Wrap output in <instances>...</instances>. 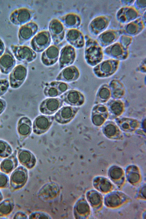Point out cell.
<instances>
[{
	"instance_id": "6da1fadb",
	"label": "cell",
	"mask_w": 146,
	"mask_h": 219,
	"mask_svg": "<svg viewBox=\"0 0 146 219\" xmlns=\"http://www.w3.org/2000/svg\"><path fill=\"white\" fill-rule=\"evenodd\" d=\"M84 38V59L89 65L94 67L103 60V48L96 39L88 35H85Z\"/></svg>"
},
{
	"instance_id": "7a4b0ae2",
	"label": "cell",
	"mask_w": 146,
	"mask_h": 219,
	"mask_svg": "<svg viewBox=\"0 0 146 219\" xmlns=\"http://www.w3.org/2000/svg\"><path fill=\"white\" fill-rule=\"evenodd\" d=\"M120 62L121 61L112 58L102 60L94 67L93 72L99 78L110 77L118 70Z\"/></svg>"
},
{
	"instance_id": "3957f363",
	"label": "cell",
	"mask_w": 146,
	"mask_h": 219,
	"mask_svg": "<svg viewBox=\"0 0 146 219\" xmlns=\"http://www.w3.org/2000/svg\"><path fill=\"white\" fill-rule=\"evenodd\" d=\"M112 19L108 15L98 16L93 18L89 23L88 29L90 33L94 36H97L107 30Z\"/></svg>"
},
{
	"instance_id": "277c9868",
	"label": "cell",
	"mask_w": 146,
	"mask_h": 219,
	"mask_svg": "<svg viewBox=\"0 0 146 219\" xmlns=\"http://www.w3.org/2000/svg\"><path fill=\"white\" fill-rule=\"evenodd\" d=\"M28 178L27 170L20 166L12 173L9 180L10 190L14 192L22 188L26 183Z\"/></svg>"
},
{
	"instance_id": "5b68a950",
	"label": "cell",
	"mask_w": 146,
	"mask_h": 219,
	"mask_svg": "<svg viewBox=\"0 0 146 219\" xmlns=\"http://www.w3.org/2000/svg\"><path fill=\"white\" fill-rule=\"evenodd\" d=\"M10 48L16 58L25 64L33 61L37 57L36 52L27 46L12 44Z\"/></svg>"
},
{
	"instance_id": "8992f818",
	"label": "cell",
	"mask_w": 146,
	"mask_h": 219,
	"mask_svg": "<svg viewBox=\"0 0 146 219\" xmlns=\"http://www.w3.org/2000/svg\"><path fill=\"white\" fill-rule=\"evenodd\" d=\"M27 73L26 64H20L16 66L9 76V84L11 88L17 89L20 87L25 82Z\"/></svg>"
},
{
	"instance_id": "52a82bcc",
	"label": "cell",
	"mask_w": 146,
	"mask_h": 219,
	"mask_svg": "<svg viewBox=\"0 0 146 219\" xmlns=\"http://www.w3.org/2000/svg\"><path fill=\"white\" fill-rule=\"evenodd\" d=\"M35 12L27 7H23L13 11L9 16V20L13 25L22 26L29 22L35 15Z\"/></svg>"
},
{
	"instance_id": "ba28073f",
	"label": "cell",
	"mask_w": 146,
	"mask_h": 219,
	"mask_svg": "<svg viewBox=\"0 0 146 219\" xmlns=\"http://www.w3.org/2000/svg\"><path fill=\"white\" fill-rule=\"evenodd\" d=\"M51 42L49 31L44 30L39 32L33 37L30 42V45L35 52H41L49 46Z\"/></svg>"
},
{
	"instance_id": "9c48e42d",
	"label": "cell",
	"mask_w": 146,
	"mask_h": 219,
	"mask_svg": "<svg viewBox=\"0 0 146 219\" xmlns=\"http://www.w3.org/2000/svg\"><path fill=\"white\" fill-rule=\"evenodd\" d=\"M142 15L133 5L123 6L117 11L115 18L118 22L125 25L141 17Z\"/></svg>"
},
{
	"instance_id": "30bf717a",
	"label": "cell",
	"mask_w": 146,
	"mask_h": 219,
	"mask_svg": "<svg viewBox=\"0 0 146 219\" xmlns=\"http://www.w3.org/2000/svg\"><path fill=\"white\" fill-rule=\"evenodd\" d=\"M104 54L120 61L125 60L129 57V49L124 47L118 42H116L103 49Z\"/></svg>"
},
{
	"instance_id": "8fae6325",
	"label": "cell",
	"mask_w": 146,
	"mask_h": 219,
	"mask_svg": "<svg viewBox=\"0 0 146 219\" xmlns=\"http://www.w3.org/2000/svg\"><path fill=\"white\" fill-rule=\"evenodd\" d=\"M48 29L54 44L58 45L62 41L65 36L64 26L58 19L54 18L49 23Z\"/></svg>"
},
{
	"instance_id": "7c38bea8",
	"label": "cell",
	"mask_w": 146,
	"mask_h": 219,
	"mask_svg": "<svg viewBox=\"0 0 146 219\" xmlns=\"http://www.w3.org/2000/svg\"><path fill=\"white\" fill-rule=\"evenodd\" d=\"M122 34L121 29H107L98 36L96 40L104 49L117 42Z\"/></svg>"
},
{
	"instance_id": "4fadbf2b",
	"label": "cell",
	"mask_w": 146,
	"mask_h": 219,
	"mask_svg": "<svg viewBox=\"0 0 146 219\" xmlns=\"http://www.w3.org/2000/svg\"><path fill=\"white\" fill-rule=\"evenodd\" d=\"M76 57L75 48L70 44H66L61 50L58 60L59 68L61 69L70 66L74 62Z\"/></svg>"
},
{
	"instance_id": "5bb4252c",
	"label": "cell",
	"mask_w": 146,
	"mask_h": 219,
	"mask_svg": "<svg viewBox=\"0 0 146 219\" xmlns=\"http://www.w3.org/2000/svg\"><path fill=\"white\" fill-rule=\"evenodd\" d=\"M38 29V25L34 22L30 21L21 26L18 33L19 44L22 45L33 37Z\"/></svg>"
},
{
	"instance_id": "9a60e30c",
	"label": "cell",
	"mask_w": 146,
	"mask_h": 219,
	"mask_svg": "<svg viewBox=\"0 0 146 219\" xmlns=\"http://www.w3.org/2000/svg\"><path fill=\"white\" fill-rule=\"evenodd\" d=\"M63 102L59 98H49L42 101L39 106V110L42 113L52 115L62 106Z\"/></svg>"
},
{
	"instance_id": "2e32d148",
	"label": "cell",
	"mask_w": 146,
	"mask_h": 219,
	"mask_svg": "<svg viewBox=\"0 0 146 219\" xmlns=\"http://www.w3.org/2000/svg\"><path fill=\"white\" fill-rule=\"evenodd\" d=\"M60 98L63 102L71 106H79L83 105L85 97L80 91L75 89H70L61 95Z\"/></svg>"
},
{
	"instance_id": "e0dca14e",
	"label": "cell",
	"mask_w": 146,
	"mask_h": 219,
	"mask_svg": "<svg viewBox=\"0 0 146 219\" xmlns=\"http://www.w3.org/2000/svg\"><path fill=\"white\" fill-rule=\"evenodd\" d=\"M60 52V48L58 45L52 44L49 46L41 54L42 63L46 66L54 65L58 59Z\"/></svg>"
},
{
	"instance_id": "ac0fdd59",
	"label": "cell",
	"mask_w": 146,
	"mask_h": 219,
	"mask_svg": "<svg viewBox=\"0 0 146 219\" xmlns=\"http://www.w3.org/2000/svg\"><path fill=\"white\" fill-rule=\"evenodd\" d=\"M146 27V22L141 16L127 24L124 25L121 29L122 34H126L133 37L141 33Z\"/></svg>"
},
{
	"instance_id": "d6986e66",
	"label": "cell",
	"mask_w": 146,
	"mask_h": 219,
	"mask_svg": "<svg viewBox=\"0 0 146 219\" xmlns=\"http://www.w3.org/2000/svg\"><path fill=\"white\" fill-rule=\"evenodd\" d=\"M32 125L31 119L27 116H23L19 119L16 129L19 144L22 143L30 135Z\"/></svg>"
},
{
	"instance_id": "ffe728a7",
	"label": "cell",
	"mask_w": 146,
	"mask_h": 219,
	"mask_svg": "<svg viewBox=\"0 0 146 219\" xmlns=\"http://www.w3.org/2000/svg\"><path fill=\"white\" fill-rule=\"evenodd\" d=\"M65 36L67 41L74 48L80 49L85 45L84 36L81 31L77 29H68Z\"/></svg>"
},
{
	"instance_id": "44dd1931",
	"label": "cell",
	"mask_w": 146,
	"mask_h": 219,
	"mask_svg": "<svg viewBox=\"0 0 146 219\" xmlns=\"http://www.w3.org/2000/svg\"><path fill=\"white\" fill-rule=\"evenodd\" d=\"M80 75L78 68L74 65L66 67L59 73L56 78V81L71 82L77 80Z\"/></svg>"
},
{
	"instance_id": "7402d4cb",
	"label": "cell",
	"mask_w": 146,
	"mask_h": 219,
	"mask_svg": "<svg viewBox=\"0 0 146 219\" xmlns=\"http://www.w3.org/2000/svg\"><path fill=\"white\" fill-rule=\"evenodd\" d=\"M16 60L11 51L7 48L0 57V70L4 74H9L15 67Z\"/></svg>"
},
{
	"instance_id": "603a6c76",
	"label": "cell",
	"mask_w": 146,
	"mask_h": 219,
	"mask_svg": "<svg viewBox=\"0 0 146 219\" xmlns=\"http://www.w3.org/2000/svg\"><path fill=\"white\" fill-rule=\"evenodd\" d=\"M54 117L41 115L38 116L33 124V131L35 134H41L46 132L51 126Z\"/></svg>"
},
{
	"instance_id": "cb8c5ba5",
	"label": "cell",
	"mask_w": 146,
	"mask_h": 219,
	"mask_svg": "<svg viewBox=\"0 0 146 219\" xmlns=\"http://www.w3.org/2000/svg\"><path fill=\"white\" fill-rule=\"evenodd\" d=\"M78 110V108L75 107L64 106L56 113L54 118L56 121L60 123H68L75 117Z\"/></svg>"
},
{
	"instance_id": "d4e9b609",
	"label": "cell",
	"mask_w": 146,
	"mask_h": 219,
	"mask_svg": "<svg viewBox=\"0 0 146 219\" xmlns=\"http://www.w3.org/2000/svg\"><path fill=\"white\" fill-rule=\"evenodd\" d=\"M64 27L68 29H77L80 26L82 20L78 14L73 13L66 14L59 17L58 19Z\"/></svg>"
},
{
	"instance_id": "484cf974",
	"label": "cell",
	"mask_w": 146,
	"mask_h": 219,
	"mask_svg": "<svg viewBox=\"0 0 146 219\" xmlns=\"http://www.w3.org/2000/svg\"><path fill=\"white\" fill-rule=\"evenodd\" d=\"M17 157L19 163L28 169L32 168L35 164L36 159L34 156L27 150L18 149Z\"/></svg>"
},
{
	"instance_id": "4316f807",
	"label": "cell",
	"mask_w": 146,
	"mask_h": 219,
	"mask_svg": "<svg viewBox=\"0 0 146 219\" xmlns=\"http://www.w3.org/2000/svg\"><path fill=\"white\" fill-rule=\"evenodd\" d=\"M17 150L14 152L8 157L3 160L0 164L1 171L6 174H9L14 170L18 164L17 157Z\"/></svg>"
},
{
	"instance_id": "83f0119b",
	"label": "cell",
	"mask_w": 146,
	"mask_h": 219,
	"mask_svg": "<svg viewBox=\"0 0 146 219\" xmlns=\"http://www.w3.org/2000/svg\"><path fill=\"white\" fill-rule=\"evenodd\" d=\"M110 88L114 98H120L125 94V90L123 85L119 80H113L111 81Z\"/></svg>"
},
{
	"instance_id": "f1b7e54d",
	"label": "cell",
	"mask_w": 146,
	"mask_h": 219,
	"mask_svg": "<svg viewBox=\"0 0 146 219\" xmlns=\"http://www.w3.org/2000/svg\"><path fill=\"white\" fill-rule=\"evenodd\" d=\"M15 206L13 199L8 198L0 203V218L7 216L13 211Z\"/></svg>"
},
{
	"instance_id": "f546056e",
	"label": "cell",
	"mask_w": 146,
	"mask_h": 219,
	"mask_svg": "<svg viewBox=\"0 0 146 219\" xmlns=\"http://www.w3.org/2000/svg\"><path fill=\"white\" fill-rule=\"evenodd\" d=\"M111 96L110 88L108 85L105 84L102 85L98 89L96 98H98L101 101L105 102L109 100Z\"/></svg>"
},
{
	"instance_id": "4dcf8cb0",
	"label": "cell",
	"mask_w": 146,
	"mask_h": 219,
	"mask_svg": "<svg viewBox=\"0 0 146 219\" xmlns=\"http://www.w3.org/2000/svg\"><path fill=\"white\" fill-rule=\"evenodd\" d=\"M11 145L7 142L0 139V157L5 158L10 156L13 153Z\"/></svg>"
},
{
	"instance_id": "1f68e13d",
	"label": "cell",
	"mask_w": 146,
	"mask_h": 219,
	"mask_svg": "<svg viewBox=\"0 0 146 219\" xmlns=\"http://www.w3.org/2000/svg\"><path fill=\"white\" fill-rule=\"evenodd\" d=\"M43 93L45 96L48 98H56L61 95L57 88L50 82L44 87Z\"/></svg>"
},
{
	"instance_id": "d6a6232c",
	"label": "cell",
	"mask_w": 146,
	"mask_h": 219,
	"mask_svg": "<svg viewBox=\"0 0 146 219\" xmlns=\"http://www.w3.org/2000/svg\"><path fill=\"white\" fill-rule=\"evenodd\" d=\"M50 82L57 88L61 95L71 88L68 84L63 82L56 81Z\"/></svg>"
},
{
	"instance_id": "836d02e7",
	"label": "cell",
	"mask_w": 146,
	"mask_h": 219,
	"mask_svg": "<svg viewBox=\"0 0 146 219\" xmlns=\"http://www.w3.org/2000/svg\"><path fill=\"white\" fill-rule=\"evenodd\" d=\"M121 202L119 196L115 194L110 195L106 200V203L107 205L111 207H115L119 205L120 204Z\"/></svg>"
},
{
	"instance_id": "e575fe53",
	"label": "cell",
	"mask_w": 146,
	"mask_h": 219,
	"mask_svg": "<svg viewBox=\"0 0 146 219\" xmlns=\"http://www.w3.org/2000/svg\"><path fill=\"white\" fill-rule=\"evenodd\" d=\"M133 37L124 34H122L119 38L118 42L125 48L129 49V46L132 44Z\"/></svg>"
},
{
	"instance_id": "d590c367",
	"label": "cell",
	"mask_w": 146,
	"mask_h": 219,
	"mask_svg": "<svg viewBox=\"0 0 146 219\" xmlns=\"http://www.w3.org/2000/svg\"><path fill=\"white\" fill-rule=\"evenodd\" d=\"M111 109L114 114L116 115H120L123 111L122 103L120 101H115L112 104Z\"/></svg>"
},
{
	"instance_id": "8d00e7d4",
	"label": "cell",
	"mask_w": 146,
	"mask_h": 219,
	"mask_svg": "<svg viewBox=\"0 0 146 219\" xmlns=\"http://www.w3.org/2000/svg\"><path fill=\"white\" fill-rule=\"evenodd\" d=\"M133 6L142 15L146 12V0H135Z\"/></svg>"
},
{
	"instance_id": "74e56055",
	"label": "cell",
	"mask_w": 146,
	"mask_h": 219,
	"mask_svg": "<svg viewBox=\"0 0 146 219\" xmlns=\"http://www.w3.org/2000/svg\"><path fill=\"white\" fill-rule=\"evenodd\" d=\"M9 180L8 177L4 173L0 172V188H5L9 187Z\"/></svg>"
},
{
	"instance_id": "f35d334b",
	"label": "cell",
	"mask_w": 146,
	"mask_h": 219,
	"mask_svg": "<svg viewBox=\"0 0 146 219\" xmlns=\"http://www.w3.org/2000/svg\"><path fill=\"white\" fill-rule=\"evenodd\" d=\"M9 85V81L7 79H0V97L7 92Z\"/></svg>"
},
{
	"instance_id": "ab89813d",
	"label": "cell",
	"mask_w": 146,
	"mask_h": 219,
	"mask_svg": "<svg viewBox=\"0 0 146 219\" xmlns=\"http://www.w3.org/2000/svg\"><path fill=\"white\" fill-rule=\"evenodd\" d=\"M122 174V170L120 168L115 167L111 170L110 175L112 178L114 179H117L121 177Z\"/></svg>"
},
{
	"instance_id": "60d3db41",
	"label": "cell",
	"mask_w": 146,
	"mask_h": 219,
	"mask_svg": "<svg viewBox=\"0 0 146 219\" xmlns=\"http://www.w3.org/2000/svg\"><path fill=\"white\" fill-rule=\"evenodd\" d=\"M89 208V207L87 203L84 202L80 203L77 207L78 212L81 214L86 213L88 211Z\"/></svg>"
},
{
	"instance_id": "b9f144b4",
	"label": "cell",
	"mask_w": 146,
	"mask_h": 219,
	"mask_svg": "<svg viewBox=\"0 0 146 219\" xmlns=\"http://www.w3.org/2000/svg\"><path fill=\"white\" fill-rule=\"evenodd\" d=\"M90 203L93 205H97L100 202L101 197L100 195L97 193H92L89 197Z\"/></svg>"
},
{
	"instance_id": "7bdbcfd3",
	"label": "cell",
	"mask_w": 146,
	"mask_h": 219,
	"mask_svg": "<svg viewBox=\"0 0 146 219\" xmlns=\"http://www.w3.org/2000/svg\"><path fill=\"white\" fill-rule=\"evenodd\" d=\"M100 184V189L103 192H108L110 189L111 186L110 183L105 179L102 180Z\"/></svg>"
},
{
	"instance_id": "ee69618b",
	"label": "cell",
	"mask_w": 146,
	"mask_h": 219,
	"mask_svg": "<svg viewBox=\"0 0 146 219\" xmlns=\"http://www.w3.org/2000/svg\"><path fill=\"white\" fill-rule=\"evenodd\" d=\"M116 129L113 125L110 124L107 125L105 129V133L108 136L113 135L115 133Z\"/></svg>"
},
{
	"instance_id": "f6af8a7d",
	"label": "cell",
	"mask_w": 146,
	"mask_h": 219,
	"mask_svg": "<svg viewBox=\"0 0 146 219\" xmlns=\"http://www.w3.org/2000/svg\"><path fill=\"white\" fill-rule=\"evenodd\" d=\"M93 123L96 125L99 126L102 124L104 121L103 117L100 115H94L92 118Z\"/></svg>"
},
{
	"instance_id": "bcb514c9",
	"label": "cell",
	"mask_w": 146,
	"mask_h": 219,
	"mask_svg": "<svg viewBox=\"0 0 146 219\" xmlns=\"http://www.w3.org/2000/svg\"><path fill=\"white\" fill-rule=\"evenodd\" d=\"M139 179V175L137 173H134L130 175L129 178V180L130 182L134 183L138 181Z\"/></svg>"
},
{
	"instance_id": "7dc6e473",
	"label": "cell",
	"mask_w": 146,
	"mask_h": 219,
	"mask_svg": "<svg viewBox=\"0 0 146 219\" xmlns=\"http://www.w3.org/2000/svg\"><path fill=\"white\" fill-rule=\"evenodd\" d=\"M7 106L6 102L4 99L0 98V115L6 109Z\"/></svg>"
},
{
	"instance_id": "c3c4849f",
	"label": "cell",
	"mask_w": 146,
	"mask_h": 219,
	"mask_svg": "<svg viewBox=\"0 0 146 219\" xmlns=\"http://www.w3.org/2000/svg\"><path fill=\"white\" fill-rule=\"evenodd\" d=\"M13 219H25L27 218L26 214L23 212L19 211L15 213L13 217Z\"/></svg>"
},
{
	"instance_id": "681fc988",
	"label": "cell",
	"mask_w": 146,
	"mask_h": 219,
	"mask_svg": "<svg viewBox=\"0 0 146 219\" xmlns=\"http://www.w3.org/2000/svg\"><path fill=\"white\" fill-rule=\"evenodd\" d=\"M135 0H121V3L123 6H131L133 5Z\"/></svg>"
},
{
	"instance_id": "f907efd6",
	"label": "cell",
	"mask_w": 146,
	"mask_h": 219,
	"mask_svg": "<svg viewBox=\"0 0 146 219\" xmlns=\"http://www.w3.org/2000/svg\"><path fill=\"white\" fill-rule=\"evenodd\" d=\"M5 49L4 43L3 40L0 38V57L4 53Z\"/></svg>"
},
{
	"instance_id": "816d5d0a",
	"label": "cell",
	"mask_w": 146,
	"mask_h": 219,
	"mask_svg": "<svg viewBox=\"0 0 146 219\" xmlns=\"http://www.w3.org/2000/svg\"><path fill=\"white\" fill-rule=\"evenodd\" d=\"M145 192H146V188L145 187L142 190V193L143 196L145 198Z\"/></svg>"
},
{
	"instance_id": "f5cc1de1",
	"label": "cell",
	"mask_w": 146,
	"mask_h": 219,
	"mask_svg": "<svg viewBox=\"0 0 146 219\" xmlns=\"http://www.w3.org/2000/svg\"><path fill=\"white\" fill-rule=\"evenodd\" d=\"M123 128H124L125 129H127L128 128V127H129L128 125V124H127V123H124V124H123Z\"/></svg>"
},
{
	"instance_id": "db71d44e",
	"label": "cell",
	"mask_w": 146,
	"mask_h": 219,
	"mask_svg": "<svg viewBox=\"0 0 146 219\" xmlns=\"http://www.w3.org/2000/svg\"><path fill=\"white\" fill-rule=\"evenodd\" d=\"M3 199V196L2 192L0 190V202H1Z\"/></svg>"
},
{
	"instance_id": "11a10c76",
	"label": "cell",
	"mask_w": 146,
	"mask_h": 219,
	"mask_svg": "<svg viewBox=\"0 0 146 219\" xmlns=\"http://www.w3.org/2000/svg\"><path fill=\"white\" fill-rule=\"evenodd\" d=\"M1 121H0V125L1 124Z\"/></svg>"
}]
</instances>
